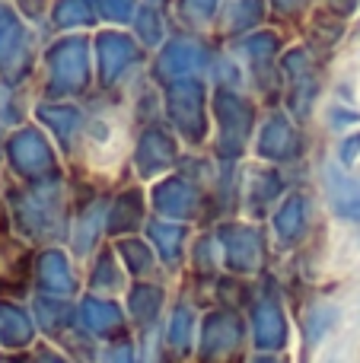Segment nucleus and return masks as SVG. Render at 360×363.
Returning <instances> with one entry per match:
<instances>
[{
    "label": "nucleus",
    "mask_w": 360,
    "mask_h": 363,
    "mask_svg": "<svg viewBox=\"0 0 360 363\" xmlns=\"http://www.w3.org/2000/svg\"><path fill=\"white\" fill-rule=\"evenodd\" d=\"M86 150L89 157L96 160V166H108V153L115 160L121 157V134H118V125L108 118H99L93 121V131H89V140H86Z\"/></svg>",
    "instance_id": "1"
}]
</instances>
